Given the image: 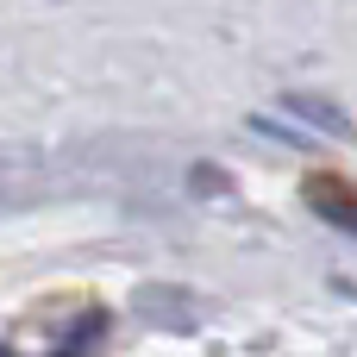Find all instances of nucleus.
Masks as SVG:
<instances>
[{
  "instance_id": "obj_2",
  "label": "nucleus",
  "mask_w": 357,
  "mask_h": 357,
  "mask_svg": "<svg viewBox=\"0 0 357 357\" xmlns=\"http://www.w3.org/2000/svg\"><path fill=\"white\" fill-rule=\"evenodd\" d=\"M289 113H301L314 132H326V138H351V119H345V107H333V100H320V94H289L282 100Z\"/></svg>"
},
{
  "instance_id": "obj_3",
  "label": "nucleus",
  "mask_w": 357,
  "mask_h": 357,
  "mask_svg": "<svg viewBox=\"0 0 357 357\" xmlns=\"http://www.w3.org/2000/svg\"><path fill=\"white\" fill-rule=\"evenodd\" d=\"M138 314H157V326H176V333L201 326V320H195V301H182L176 289H144V295H138Z\"/></svg>"
},
{
  "instance_id": "obj_1",
  "label": "nucleus",
  "mask_w": 357,
  "mask_h": 357,
  "mask_svg": "<svg viewBox=\"0 0 357 357\" xmlns=\"http://www.w3.org/2000/svg\"><path fill=\"white\" fill-rule=\"evenodd\" d=\"M307 207H314L326 226H339V232H351V238H357V188H351V182H339V176H314V182H307Z\"/></svg>"
}]
</instances>
